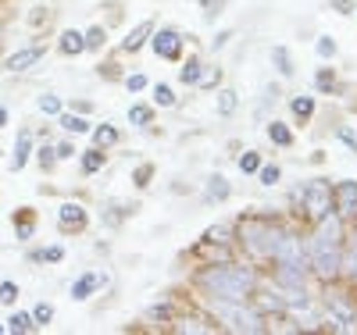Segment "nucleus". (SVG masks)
<instances>
[{
    "instance_id": "423d86ee",
    "label": "nucleus",
    "mask_w": 357,
    "mask_h": 335,
    "mask_svg": "<svg viewBox=\"0 0 357 335\" xmlns=\"http://www.w3.org/2000/svg\"><path fill=\"white\" fill-rule=\"evenodd\" d=\"M293 203L301 207L304 221H318L321 215H329L333 210V182L329 178H307L304 186L293 189Z\"/></svg>"
},
{
    "instance_id": "a211bd4d",
    "label": "nucleus",
    "mask_w": 357,
    "mask_h": 335,
    "mask_svg": "<svg viewBox=\"0 0 357 335\" xmlns=\"http://www.w3.org/2000/svg\"><path fill=\"white\" fill-rule=\"evenodd\" d=\"M107 168V150L100 146H89V150H79V171L82 175H97Z\"/></svg>"
},
{
    "instance_id": "e433bc0d",
    "label": "nucleus",
    "mask_w": 357,
    "mask_h": 335,
    "mask_svg": "<svg viewBox=\"0 0 357 335\" xmlns=\"http://www.w3.org/2000/svg\"><path fill=\"white\" fill-rule=\"evenodd\" d=\"M264 164V157L257 154V150H243L240 157H236V168H240L243 175H257V168Z\"/></svg>"
},
{
    "instance_id": "b1692460",
    "label": "nucleus",
    "mask_w": 357,
    "mask_h": 335,
    "mask_svg": "<svg viewBox=\"0 0 357 335\" xmlns=\"http://www.w3.org/2000/svg\"><path fill=\"white\" fill-rule=\"evenodd\" d=\"M89 139H93V146H100V150H111V146H118L122 132H118V129L111 125V121H100V125L89 129Z\"/></svg>"
},
{
    "instance_id": "2f4dec72",
    "label": "nucleus",
    "mask_w": 357,
    "mask_h": 335,
    "mask_svg": "<svg viewBox=\"0 0 357 335\" xmlns=\"http://www.w3.org/2000/svg\"><path fill=\"white\" fill-rule=\"evenodd\" d=\"M82 43H86V54H100L107 47V29L104 25H89L82 33Z\"/></svg>"
},
{
    "instance_id": "f03ea898",
    "label": "nucleus",
    "mask_w": 357,
    "mask_h": 335,
    "mask_svg": "<svg viewBox=\"0 0 357 335\" xmlns=\"http://www.w3.org/2000/svg\"><path fill=\"white\" fill-rule=\"evenodd\" d=\"M350 225L329 210L318 221H311V232H304L307 239V264H311V279L321 282H336L340 279V254H343V239H347Z\"/></svg>"
},
{
    "instance_id": "f257e3e1",
    "label": "nucleus",
    "mask_w": 357,
    "mask_h": 335,
    "mask_svg": "<svg viewBox=\"0 0 357 335\" xmlns=\"http://www.w3.org/2000/svg\"><path fill=\"white\" fill-rule=\"evenodd\" d=\"M261 267L232 257V260H218V264H200L193 271V289L207 299H250L254 289L261 286Z\"/></svg>"
},
{
    "instance_id": "72a5a7b5",
    "label": "nucleus",
    "mask_w": 357,
    "mask_h": 335,
    "mask_svg": "<svg viewBox=\"0 0 357 335\" xmlns=\"http://www.w3.org/2000/svg\"><path fill=\"white\" fill-rule=\"evenodd\" d=\"M151 93H154V107H175L178 97L168 82H151Z\"/></svg>"
},
{
    "instance_id": "79ce46f5",
    "label": "nucleus",
    "mask_w": 357,
    "mask_h": 335,
    "mask_svg": "<svg viewBox=\"0 0 357 335\" xmlns=\"http://www.w3.org/2000/svg\"><path fill=\"white\" fill-rule=\"evenodd\" d=\"M257 182H261V186H279V182H282V168L279 164H261L257 168Z\"/></svg>"
},
{
    "instance_id": "c03bdc74",
    "label": "nucleus",
    "mask_w": 357,
    "mask_h": 335,
    "mask_svg": "<svg viewBox=\"0 0 357 335\" xmlns=\"http://www.w3.org/2000/svg\"><path fill=\"white\" fill-rule=\"evenodd\" d=\"M18 282H11V279H4L0 282V303H4V307H15V299H18Z\"/></svg>"
},
{
    "instance_id": "f3484780",
    "label": "nucleus",
    "mask_w": 357,
    "mask_h": 335,
    "mask_svg": "<svg viewBox=\"0 0 357 335\" xmlns=\"http://www.w3.org/2000/svg\"><path fill=\"white\" fill-rule=\"evenodd\" d=\"M232 196V182L225 175H211L204 182V203H225Z\"/></svg>"
},
{
    "instance_id": "bb28decb",
    "label": "nucleus",
    "mask_w": 357,
    "mask_h": 335,
    "mask_svg": "<svg viewBox=\"0 0 357 335\" xmlns=\"http://www.w3.org/2000/svg\"><path fill=\"white\" fill-rule=\"evenodd\" d=\"M200 239L204 242H218V247H236V228H232V221H218V225L207 228Z\"/></svg>"
},
{
    "instance_id": "6e6552de",
    "label": "nucleus",
    "mask_w": 357,
    "mask_h": 335,
    "mask_svg": "<svg viewBox=\"0 0 357 335\" xmlns=\"http://www.w3.org/2000/svg\"><path fill=\"white\" fill-rule=\"evenodd\" d=\"M54 221H57V232H61V235H82L89 228V210L79 200H65L61 207H57Z\"/></svg>"
},
{
    "instance_id": "aec40b11",
    "label": "nucleus",
    "mask_w": 357,
    "mask_h": 335,
    "mask_svg": "<svg viewBox=\"0 0 357 335\" xmlns=\"http://www.w3.org/2000/svg\"><path fill=\"white\" fill-rule=\"evenodd\" d=\"M57 125H61L68 136H89L93 121H89L86 114H75V111H61V114H57Z\"/></svg>"
},
{
    "instance_id": "f8f14e48",
    "label": "nucleus",
    "mask_w": 357,
    "mask_h": 335,
    "mask_svg": "<svg viewBox=\"0 0 357 335\" xmlns=\"http://www.w3.org/2000/svg\"><path fill=\"white\" fill-rule=\"evenodd\" d=\"M154 18H143V22H136L129 33H126V40L118 43V54H139L146 43H151V33H154Z\"/></svg>"
},
{
    "instance_id": "3c124183",
    "label": "nucleus",
    "mask_w": 357,
    "mask_h": 335,
    "mask_svg": "<svg viewBox=\"0 0 357 335\" xmlns=\"http://www.w3.org/2000/svg\"><path fill=\"white\" fill-rule=\"evenodd\" d=\"M97 75H104V79H122V75H118L114 61H104V65H97Z\"/></svg>"
},
{
    "instance_id": "ea45409f",
    "label": "nucleus",
    "mask_w": 357,
    "mask_h": 335,
    "mask_svg": "<svg viewBox=\"0 0 357 335\" xmlns=\"http://www.w3.org/2000/svg\"><path fill=\"white\" fill-rule=\"evenodd\" d=\"M154 175H158V168H154V164H136V168H132V186L143 193V189L154 182Z\"/></svg>"
},
{
    "instance_id": "c85d7f7f",
    "label": "nucleus",
    "mask_w": 357,
    "mask_h": 335,
    "mask_svg": "<svg viewBox=\"0 0 357 335\" xmlns=\"http://www.w3.org/2000/svg\"><path fill=\"white\" fill-rule=\"evenodd\" d=\"M314 93H321V97H336V93H340L336 68H318V72H314Z\"/></svg>"
},
{
    "instance_id": "09e8293b",
    "label": "nucleus",
    "mask_w": 357,
    "mask_h": 335,
    "mask_svg": "<svg viewBox=\"0 0 357 335\" xmlns=\"http://www.w3.org/2000/svg\"><path fill=\"white\" fill-rule=\"evenodd\" d=\"M232 36H236V29H222V33H215V40H211V50L218 54V50H225L229 43H232Z\"/></svg>"
},
{
    "instance_id": "6ab92c4d",
    "label": "nucleus",
    "mask_w": 357,
    "mask_h": 335,
    "mask_svg": "<svg viewBox=\"0 0 357 335\" xmlns=\"http://www.w3.org/2000/svg\"><path fill=\"white\" fill-rule=\"evenodd\" d=\"M314 97L311 93H296V97H289V114H293V121L296 125H307V121L314 118Z\"/></svg>"
},
{
    "instance_id": "9b49d317",
    "label": "nucleus",
    "mask_w": 357,
    "mask_h": 335,
    "mask_svg": "<svg viewBox=\"0 0 357 335\" xmlns=\"http://www.w3.org/2000/svg\"><path fill=\"white\" fill-rule=\"evenodd\" d=\"M43 54H47V47L43 43H29V47H18L15 54H8V61H4V68L8 72H15V75H22V72H33L40 61H43Z\"/></svg>"
},
{
    "instance_id": "49530a36",
    "label": "nucleus",
    "mask_w": 357,
    "mask_h": 335,
    "mask_svg": "<svg viewBox=\"0 0 357 335\" xmlns=\"http://www.w3.org/2000/svg\"><path fill=\"white\" fill-rule=\"evenodd\" d=\"M54 154H57V164H65V161H72V157H79V150H75V143H68V139H61V143H54Z\"/></svg>"
},
{
    "instance_id": "4c0bfd02",
    "label": "nucleus",
    "mask_w": 357,
    "mask_h": 335,
    "mask_svg": "<svg viewBox=\"0 0 357 335\" xmlns=\"http://www.w3.org/2000/svg\"><path fill=\"white\" fill-rule=\"evenodd\" d=\"M36 107H40V114H47V118H57L65 111V100L57 97V93H43L40 100H36Z\"/></svg>"
},
{
    "instance_id": "a878e982",
    "label": "nucleus",
    "mask_w": 357,
    "mask_h": 335,
    "mask_svg": "<svg viewBox=\"0 0 357 335\" xmlns=\"http://www.w3.org/2000/svg\"><path fill=\"white\" fill-rule=\"evenodd\" d=\"M279 97H282V89H279V82H268L264 89H261V100H257V111H254V118L261 121H268V107H275L279 104Z\"/></svg>"
},
{
    "instance_id": "58836bf2",
    "label": "nucleus",
    "mask_w": 357,
    "mask_h": 335,
    "mask_svg": "<svg viewBox=\"0 0 357 335\" xmlns=\"http://www.w3.org/2000/svg\"><path fill=\"white\" fill-rule=\"evenodd\" d=\"M314 54H318L321 61H336V57H340V43H336L333 36H318V40H314Z\"/></svg>"
},
{
    "instance_id": "412c9836",
    "label": "nucleus",
    "mask_w": 357,
    "mask_h": 335,
    "mask_svg": "<svg viewBox=\"0 0 357 335\" xmlns=\"http://www.w3.org/2000/svg\"><path fill=\"white\" fill-rule=\"evenodd\" d=\"M268 61H272V68H275L282 79H293V75H296V65H293V54H289V47L275 43L272 50H268Z\"/></svg>"
},
{
    "instance_id": "dca6fc26",
    "label": "nucleus",
    "mask_w": 357,
    "mask_h": 335,
    "mask_svg": "<svg viewBox=\"0 0 357 335\" xmlns=\"http://www.w3.org/2000/svg\"><path fill=\"white\" fill-rule=\"evenodd\" d=\"M264 136H268V143L279 146V150H289V146L296 143L293 125H286V121H279V118H268V121H264Z\"/></svg>"
},
{
    "instance_id": "7ed1b4c3",
    "label": "nucleus",
    "mask_w": 357,
    "mask_h": 335,
    "mask_svg": "<svg viewBox=\"0 0 357 335\" xmlns=\"http://www.w3.org/2000/svg\"><path fill=\"white\" fill-rule=\"evenodd\" d=\"M236 228V254H240L243 260L264 267L268 260H272V250H275V242L282 239L286 232V221L275 218V215H240L232 221Z\"/></svg>"
},
{
    "instance_id": "393cba45",
    "label": "nucleus",
    "mask_w": 357,
    "mask_h": 335,
    "mask_svg": "<svg viewBox=\"0 0 357 335\" xmlns=\"http://www.w3.org/2000/svg\"><path fill=\"white\" fill-rule=\"evenodd\" d=\"M4 325H8V335H33V332H40L36 318L29 314V311H15Z\"/></svg>"
},
{
    "instance_id": "603ef678",
    "label": "nucleus",
    "mask_w": 357,
    "mask_h": 335,
    "mask_svg": "<svg viewBox=\"0 0 357 335\" xmlns=\"http://www.w3.org/2000/svg\"><path fill=\"white\" fill-rule=\"evenodd\" d=\"M329 4H333L340 15H354V0H329Z\"/></svg>"
},
{
    "instance_id": "20e7f679",
    "label": "nucleus",
    "mask_w": 357,
    "mask_h": 335,
    "mask_svg": "<svg viewBox=\"0 0 357 335\" xmlns=\"http://www.w3.org/2000/svg\"><path fill=\"white\" fill-rule=\"evenodd\" d=\"M318 307H321V332L357 335V296H354V286H347L340 279L336 282H321Z\"/></svg>"
},
{
    "instance_id": "4be33fe9",
    "label": "nucleus",
    "mask_w": 357,
    "mask_h": 335,
    "mask_svg": "<svg viewBox=\"0 0 357 335\" xmlns=\"http://www.w3.org/2000/svg\"><path fill=\"white\" fill-rule=\"evenodd\" d=\"M200 72H204V61H200V54H190V57H183V61H178V82H183V86L197 89V79H200Z\"/></svg>"
},
{
    "instance_id": "37998d69",
    "label": "nucleus",
    "mask_w": 357,
    "mask_h": 335,
    "mask_svg": "<svg viewBox=\"0 0 357 335\" xmlns=\"http://www.w3.org/2000/svg\"><path fill=\"white\" fill-rule=\"evenodd\" d=\"M197 4L204 8V22H215V18L225 11V4H229V0H197Z\"/></svg>"
},
{
    "instance_id": "6e6d98bb",
    "label": "nucleus",
    "mask_w": 357,
    "mask_h": 335,
    "mask_svg": "<svg viewBox=\"0 0 357 335\" xmlns=\"http://www.w3.org/2000/svg\"><path fill=\"white\" fill-rule=\"evenodd\" d=\"M0 335H8V325L4 321H0Z\"/></svg>"
},
{
    "instance_id": "a19ab883",
    "label": "nucleus",
    "mask_w": 357,
    "mask_h": 335,
    "mask_svg": "<svg viewBox=\"0 0 357 335\" xmlns=\"http://www.w3.org/2000/svg\"><path fill=\"white\" fill-rule=\"evenodd\" d=\"M122 86H126V93H146V89H151V79H146L143 72H132V75H122Z\"/></svg>"
},
{
    "instance_id": "de8ad7c7",
    "label": "nucleus",
    "mask_w": 357,
    "mask_h": 335,
    "mask_svg": "<svg viewBox=\"0 0 357 335\" xmlns=\"http://www.w3.org/2000/svg\"><path fill=\"white\" fill-rule=\"evenodd\" d=\"M61 260H65V247H57V242L40 250V264H61Z\"/></svg>"
},
{
    "instance_id": "8fccbe9b",
    "label": "nucleus",
    "mask_w": 357,
    "mask_h": 335,
    "mask_svg": "<svg viewBox=\"0 0 357 335\" xmlns=\"http://www.w3.org/2000/svg\"><path fill=\"white\" fill-rule=\"evenodd\" d=\"M336 136H340V139H343V143L350 146V154H357V136H354V132H350L347 125H340V129H336Z\"/></svg>"
},
{
    "instance_id": "c756f323",
    "label": "nucleus",
    "mask_w": 357,
    "mask_h": 335,
    "mask_svg": "<svg viewBox=\"0 0 357 335\" xmlns=\"http://www.w3.org/2000/svg\"><path fill=\"white\" fill-rule=\"evenodd\" d=\"M129 125L146 132L154 125V104H129Z\"/></svg>"
},
{
    "instance_id": "0eeeda50",
    "label": "nucleus",
    "mask_w": 357,
    "mask_h": 335,
    "mask_svg": "<svg viewBox=\"0 0 357 335\" xmlns=\"http://www.w3.org/2000/svg\"><path fill=\"white\" fill-rule=\"evenodd\" d=\"M146 47L154 50V57L178 65V61H183V47H186V40H183V33H178V29L161 25V29H154V33H151V43H146Z\"/></svg>"
},
{
    "instance_id": "5fc2aeb1",
    "label": "nucleus",
    "mask_w": 357,
    "mask_h": 335,
    "mask_svg": "<svg viewBox=\"0 0 357 335\" xmlns=\"http://www.w3.org/2000/svg\"><path fill=\"white\" fill-rule=\"evenodd\" d=\"M8 118H11V114H8V107H4V104H0V129H4V125H8Z\"/></svg>"
},
{
    "instance_id": "f704fd0d",
    "label": "nucleus",
    "mask_w": 357,
    "mask_h": 335,
    "mask_svg": "<svg viewBox=\"0 0 357 335\" xmlns=\"http://www.w3.org/2000/svg\"><path fill=\"white\" fill-rule=\"evenodd\" d=\"M222 79H225V72H222L218 65H204V72H200V79H197V89H218Z\"/></svg>"
},
{
    "instance_id": "7c9ffc66",
    "label": "nucleus",
    "mask_w": 357,
    "mask_h": 335,
    "mask_svg": "<svg viewBox=\"0 0 357 335\" xmlns=\"http://www.w3.org/2000/svg\"><path fill=\"white\" fill-rule=\"evenodd\" d=\"M218 100H215V107H218V114L222 118H232L236 111H240V93L236 89H229V86H218V93H215Z\"/></svg>"
},
{
    "instance_id": "cd10ccee",
    "label": "nucleus",
    "mask_w": 357,
    "mask_h": 335,
    "mask_svg": "<svg viewBox=\"0 0 357 335\" xmlns=\"http://www.w3.org/2000/svg\"><path fill=\"white\" fill-rule=\"evenodd\" d=\"M57 50H61L65 57H79V54H86V43H82V33H79V29H65V33L57 36Z\"/></svg>"
},
{
    "instance_id": "2eb2a0df",
    "label": "nucleus",
    "mask_w": 357,
    "mask_h": 335,
    "mask_svg": "<svg viewBox=\"0 0 357 335\" xmlns=\"http://www.w3.org/2000/svg\"><path fill=\"white\" fill-rule=\"evenodd\" d=\"M33 150H36V139H33V132H29V129H22V132H18V139H15V154H11L8 168H11V171H22L29 161H33Z\"/></svg>"
},
{
    "instance_id": "9d476101",
    "label": "nucleus",
    "mask_w": 357,
    "mask_h": 335,
    "mask_svg": "<svg viewBox=\"0 0 357 335\" xmlns=\"http://www.w3.org/2000/svg\"><path fill=\"white\" fill-rule=\"evenodd\" d=\"M104 286H107V275H104V271H97V267H89V271H82V275L68 286V296L75 303H86L89 296H97Z\"/></svg>"
},
{
    "instance_id": "1a4fd4ad",
    "label": "nucleus",
    "mask_w": 357,
    "mask_h": 335,
    "mask_svg": "<svg viewBox=\"0 0 357 335\" xmlns=\"http://www.w3.org/2000/svg\"><path fill=\"white\" fill-rule=\"evenodd\" d=\"M333 210H336L347 225L357 221V182H354V178L333 182Z\"/></svg>"
},
{
    "instance_id": "473e14b6",
    "label": "nucleus",
    "mask_w": 357,
    "mask_h": 335,
    "mask_svg": "<svg viewBox=\"0 0 357 335\" xmlns=\"http://www.w3.org/2000/svg\"><path fill=\"white\" fill-rule=\"evenodd\" d=\"M132 210H136L132 203H114V200H111V203H107V210H104V221H107L111 228H118V225H122V221L132 215Z\"/></svg>"
},
{
    "instance_id": "864d4df0",
    "label": "nucleus",
    "mask_w": 357,
    "mask_h": 335,
    "mask_svg": "<svg viewBox=\"0 0 357 335\" xmlns=\"http://www.w3.org/2000/svg\"><path fill=\"white\" fill-rule=\"evenodd\" d=\"M89 107H93L89 100H75V104H72V111H75V114H89Z\"/></svg>"
},
{
    "instance_id": "ddd939ff",
    "label": "nucleus",
    "mask_w": 357,
    "mask_h": 335,
    "mask_svg": "<svg viewBox=\"0 0 357 335\" xmlns=\"http://www.w3.org/2000/svg\"><path fill=\"white\" fill-rule=\"evenodd\" d=\"M340 282H347V286L357 289V235H354V228H350L347 239H343V254H340Z\"/></svg>"
},
{
    "instance_id": "5701e85b",
    "label": "nucleus",
    "mask_w": 357,
    "mask_h": 335,
    "mask_svg": "<svg viewBox=\"0 0 357 335\" xmlns=\"http://www.w3.org/2000/svg\"><path fill=\"white\" fill-rule=\"evenodd\" d=\"M175 314H178V307L172 299H161V303H151V307L143 311V318L151 321V325H172L175 321Z\"/></svg>"
},
{
    "instance_id": "c9c22d12",
    "label": "nucleus",
    "mask_w": 357,
    "mask_h": 335,
    "mask_svg": "<svg viewBox=\"0 0 357 335\" xmlns=\"http://www.w3.org/2000/svg\"><path fill=\"white\" fill-rule=\"evenodd\" d=\"M33 157H36L40 171H54V168H57V154H54V143H40V146L33 150Z\"/></svg>"
},
{
    "instance_id": "4468645a",
    "label": "nucleus",
    "mask_w": 357,
    "mask_h": 335,
    "mask_svg": "<svg viewBox=\"0 0 357 335\" xmlns=\"http://www.w3.org/2000/svg\"><path fill=\"white\" fill-rule=\"evenodd\" d=\"M11 225H15V239H18V242H29V239H36L40 218H36L33 207H18L15 215H11Z\"/></svg>"
},
{
    "instance_id": "39448f33",
    "label": "nucleus",
    "mask_w": 357,
    "mask_h": 335,
    "mask_svg": "<svg viewBox=\"0 0 357 335\" xmlns=\"http://www.w3.org/2000/svg\"><path fill=\"white\" fill-rule=\"evenodd\" d=\"M204 314L222 332H243V335H264L268 332V318L250 299H207L204 296Z\"/></svg>"
},
{
    "instance_id": "a18cd8bd",
    "label": "nucleus",
    "mask_w": 357,
    "mask_h": 335,
    "mask_svg": "<svg viewBox=\"0 0 357 335\" xmlns=\"http://www.w3.org/2000/svg\"><path fill=\"white\" fill-rule=\"evenodd\" d=\"M29 314L36 318V325H40V328H47V325L54 321V303H36V307L29 311Z\"/></svg>"
}]
</instances>
